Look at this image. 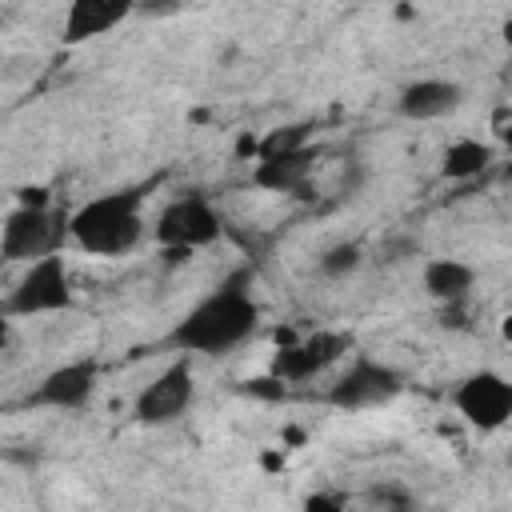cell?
<instances>
[{
	"instance_id": "13",
	"label": "cell",
	"mask_w": 512,
	"mask_h": 512,
	"mask_svg": "<svg viewBox=\"0 0 512 512\" xmlns=\"http://www.w3.org/2000/svg\"><path fill=\"white\" fill-rule=\"evenodd\" d=\"M460 108V84L452 80H416L400 92V116L408 120H440Z\"/></svg>"
},
{
	"instance_id": "7",
	"label": "cell",
	"mask_w": 512,
	"mask_h": 512,
	"mask_svg": "<svg viewBox=\"0 0 512 512\" xmlns=\"http://www.w3.org/2000/svg\"><path fill=\"white\" fill-rule=\"evenodd\" d=\"M404 388V376L380 360H352L348 372L336 376V384L328 388V404L344 408V412H360V408H376V404H388L396 392Z\"/></svg>"
},
{
	"instance_id": "3",
	"label": "cell",
	"mask_w": 512,
	"mask_h": 512,
	"mask_svg": "<svg viewBox=\"0 0 512 512\" xmlns=\"http://www.w3.org/2000/svg\"><path fill=\"white\" fill-rule=\"evenodd\" d=\"M220 232H224V224H220L216 208L208 204V196H200V192L172 200L156 220V244L168 252V260H184V252L220 240Z\"/></svg>"
},
{
	"instance_id": "2",
	"label": "cell",
	"mask_w": 512,
	"mask_h": 512,
	"mask_svg": "<svg viewBox=\"0 0 512 512\" xmlns=\"http://www.w3.org/2000/svg\"><path fill=\"white\" fill-rule=\"evenodd\" d=\"M68 236L92 256H120L136 248L144 236L140 192H108L80 204L68 216Z\"/></svg>"
},
{
	"instance_id": "5",
	"label": "cell",
	"mask_w": 512,
	"mask_h": 512,
	"mask_svg": "<svg viewBox=\"0 0 512 512\" xmlns=\"http://www.w3.org/2000/svg\"><path fill=\"white\" fill-rule=\"evenodd\" d=\"M8 316H40V312H64L72 308V284L64 256L48 252L40 260H28V272L8 292Z\"/></svg>"
},
{
	"instance_id": "19",
	"label": "cell",
	"mask_w": 512,
	"mask_h": 512,
	"mask_svg": "<svg viewBox=\"0 0 512 512\" xmlns=\"http://www.w3.org/2000/svg\"><path fill=\"white\" fill-rule=\"evenodd\" d=\"M368 500L384 504V508H408V492H400V488H372Z\"/></svg>"
},
{
	"instance_id": "18",
	"label": "cell",
	"mask_w": 512,
	"mask_h": 512,
	"mask_svg": "<svg viewBox=\"0 0 512 512\" xmlns=\"http://www.w3.org/2000/svg\"><path fill=\"white\" fill-rule=\"evenodd\" d=\"M180 8L184 0H132V12H144V16H172Z\"/></svg>"
},
{
	"instance_id": "15",
	"label": "cell",
	"mask_w": 512,
	"mask_h": 512,
	"mask_svg": "<svg viewBox=\"0 0 512 512\" xmlns=\"http://www.w3.org/2000/svg\"><path fill=\"white\" fill-rule=\"evenodd\" d=\"M492 144H484V140H456V144H448L444 148V160H440V172L448 176V180H472V176H480L488 164H492Z\"/></svg>"
},
{
	"instance_id": "11",
	"label": "cell",
	"mask_w": 512,
	"mask_h": 512,
	"mask_svg": "<svg viewBox=\"0 0 512 512\" xmlns=\"http://www.w3.org/2000/svg\"><path fill=\"white\" fill-rule=\"evenodd\" d=\"M96 376H100V364L96 360L60 364V368H52L40 380V388L32 392V404H44V408H80V404H88V396L96 388Z\"/></svg>"
},
{
	"instance_id": "9",
	"label": "cell",
	"mask_w": 512,
	"mask_h": 512,
	"mask_svg": "<svg viewBox=\"0 0 512 512\" xmlns=\"http://www.w3.org/2000/svg\"><path fill=\"white\" fill-rule=\"evenodd\" d=\"M456 412L484 432L504 428L512 416V384L500 372H472L456 388Z\"/></svg>"
},
{
	"instance_id": "17",
	"label": "cell",
	"mask_w": 512,
	"mask_h": 512,
	"mask_svg": "<svg viewBox=\"0 0 512 512\" xmlns=\"http://www.w3.org/2000/svg\"><path fill=\"white\" fill-rule=\"evenodd\" d=\"M244 392H252V396H264V400H280V396L288 392V384H280V380L268 372V376H260V380H244Z\"/></svg>"
},
{
	"instance_id": "22",
	"label": "cell",
	"mask_w": 512,
	"mask_h": 512,
	"mask_svg": "<svg viewBox=\"0 0 512 512\" xmlns=\"http://www.w3.org/2000/svg\"><path fill=\"white\" fill-rule=\"evenodd\" d=\"M4 348H8V316L0 312V352H4Z\"/></svg>"
},
{
	"instance_id": "4",
	"label": "cell",
	"mask_w": 512,
	"mask_h": 512,
	"mask_svg": "<svg viewBox=\"0 0 512 512\" xmlns=\"http://www.w3.org/2000/svg\"><path fill=\"white\" fill-rule=\"evenodd\" d=\"M68 236V216L56 208H28L20 204L16 212H8L4 228H0V256L4 260H40L48 252L60 248V240Z\"/></svg>"
},
{
	"instance_id": "6",
	"label": "cell",
	"mask_w": 512,
	"mask_h": 512,
	"mask_svg": "<svg viewBox=\"0 0 512 512\" xmlns=\"http://www.w3.org/2000/svg\"><path fill=\"white\" fill-rule=\"evenodd\" d=\"M192 396H196V380H192V360H188V352H184V356L172 360L156 380H148V384L140 388V396H136V404H132V416H136L140 424H172V420H180V416L188 412Z\"/></svg>"
},
{
	"instance_id": "10",
	"label": "cell",
	"mask_w": 512,
	"mask_h": 512,
	"mask_svg": "<svg viewBox=\"0 0 512 512\" xmlns=\"http://www.w3.org/2000/svg\"><path fill=\"white\" fill-rule=\"evenodd\" d=\"M312 168H316V148H312V144H300V148H284V152L256 156L252 180H256L260 188H268V192H296V196H304Z\"/></svg>"
},
{
	"instance_id": "20",
	"label": "cell",
	"mask_w": 512,
	"mask_h": 512,
	"mask_svg": "<svg viewBox=\"0 0 512 512\" xmlns=\"http://www.w3.org/2000/svg\"><path fill=\"white\" fill-rule=\"evenodd\" d=\"M304 508H320V512H336V508H344V496H328V492H316V496H308L304 500Z\"/></svg>"
},
{
	"instance_id": "14",
	"label": "cell",
	"mask_w": 512,
	"mask_h": 512,
	"mask_svg": "<svg viewBox=\"0 0 512 512\" xmlns=\"http://www.w3.org/2000/svg\"><path fill=\"white\" fill-rule=\"evenodd\" d=\"M472 264L464 260H452V256H440V260H428L424 264V292L440 304H452V300H468L472 292Z\"/></svg>"
},
{
	"instance_id": "1",
	"label": "cell",
	"mask_w": 512,
	"mask_h": 512,
	"mask_svg": "<svg viewBox=\"0 0 512 512\" xmlns=\"http://www.w3.org/2000/svg\"><path fill=\"white\" fill-rule=\"evenodd\" d=\"M248 276H232L224 280L212 296H204L192 312H184L176 320V328L168 332V344L180 348V352H204V356H220L236 344H244L256 324H260V308L256 300L248 296Z\"/></svg>"
},
{
	"instance_id": "21",
	"label": "cell",
	"mask_w": 512,
	"mask_h": 512,
	"mask_svg": "<svg viewBox=\"0 0 512 512\" xmlns=\"http://www.w3.org/2000/svg\"><path fill=\"white\" fill-rule=\"evenodd\" d=\"M20 204H28V208H44V204H48V192H44V188H20Z\"/></svg>"
},
{
	"instance_id": "8",
	"label": "cell",
	"mask_w": 512,
	"mask_h": 512,
	"mask_svg": "<svg viewBox=\"0 0 512 512\" xmlns=\"http://www.w3.org/2000/svg\"><path fill=\"white\" fill-rule=\"evenodd\" d=\"M348 344H352V340L340 336V332H316V336H308V340L276 344L268 372H272L280 384H304V380L320 376L328 364H336V360L348 352Z\"/></svg>"
},
{
	"instance_id": "12",
	"label": "cell",
	"mask_w": 512,
	"mask_h": 512,
	"mask_svg": "<svg viewBox=\"0 0 512 512\" xmlns=\"http://www.w3.org/2000/svg\"><path fill=\"white\" fill-rule=\"evenodd\" d=\"M128 12H132V0H72L68 12H64L60 40H64V44L96 40V36L112 32Z\"/></svg>"
},
{
	"instance_id": "16",
	"label": "cell",
	"mask_w": 512,
	"mask_h": 512,
	"mask_svg": "<svg viewBox=\"0 0 512 512\" xmlns=\"http://www.w3.org/2000/svg\"><path fill=\"white\" fill-rule=\"evenodd\" d=\"M360 264H364V248L352 244V240L332 244V248L320 256V272H324V276H348V272H356Z\"/></svg>"
}]
</instances>
